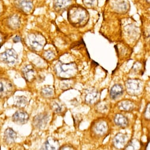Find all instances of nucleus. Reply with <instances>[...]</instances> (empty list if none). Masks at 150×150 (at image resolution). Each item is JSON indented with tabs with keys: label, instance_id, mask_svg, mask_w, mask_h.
Listing matches in <instances>:
<instances>
[{
	"label": "nucleus",
	"instance_id": "obj_1",
	"mask_svg": "<svg viewBox=\"0 0 150 150\" xmlns=\"http://www.w3.org/2000/svg\"><path fill=\"white\" fill-rule=\"evenodd\" d=\"M69 23L74 27H81L88 21L89 14L87 10L79 5L70 6L67 12Z\"/></svg>",
	"mask_w": 150,
	"mask_h": 150
},
{
	"label": "nucleus",
	"instance_id": "obj_2",
	"mask_svg": "<svg viewBox=\"0 0 150 150\" xmlns=\"http://www.w3.org/2000/svg\"><path fill=\"white\" fill-rule=\"evenodd\" d=\"M110 129L108 120L103 117L99 118L92 122L91 127V132L93 137L100 139L109 135Z\"/></svg>",
	"mask_w": 150,
	"mask_h": 150
},
{
	"label": "nucleus",
	"instance_id": "obj_3",
	"mask_svg": "<svg viewBox=\"0 0 150 150\" xmlns=\"http://www.w3.org/2000/svg\"><path fill=\"white\" fill-rule=\"evenodd\" d=\"M27 47L33 52H42L46 44L45 37L39 32H32L27 34L25 38Z\"/></svg>",
	"mask_w": 150,
	"mask_h": 150
},
{
	"label": "nucleus",
	"instance_id": "obj_4",
	"mask_svg": "<svg viewBox=\"0 0 150 150\" xmlns=\"http://www.w3.org/2000/svg\"><path fill=\"white\" fill-rule=\"evenodd\" d=\"M54 70L57 76L66 79L74 76L77 71V67L74 63L65 64L58 62L54 67Z\"/></svg>",
	"mask_w": 150,
	"mask_h": 150
},
{
	"label": "nucleus",
	"instance_id": "obj_5",
	"mask_svg": "<svg viewBox=\"0 0 150 150\" xmlns=\"http://www.w3.org/2000/svg\"><path fill=\"white\" fill-rule=\"evenodd\" d=\"M127 92L128 95L133 96L140 95L142 92V82L139 79H129L125 83Z\"/></svg>",
	"mask_w": 150,
	"mask_h": 150
},
{
	"label": "nucleus",
	"instance_id": "obj_6",
	"mask_svg": "<svg viewBox=\"0 0 150 150\" xmlns=\"http://www.w3.org/2000/svg\"><path fill=\"white\" fill-rule=\"evenodd\" d=\"M14 91V85L10 80L6 78H0V99L10 96Z\"/></svg>",
	"mask_w": 150,
	"mask_h": 150
},
{
	"label": "nucleus",
	"instance_id": "obj_7",
	"mask_svg": "<svg viewBox=\"0 0 150 150\" xmlns=\"http://www.w3.org/2000/svg\"><path fill=\"white\" fill-rule=\"evenodd\" d=\"M129 137L127 133L118 132L112 139V145L116 149H124L129 142Z\"/></svg>",
	"mask_w": 150,
	"mask_h": 150
},
{
	"label": "nucleus",
	"instance_id": "obj_8",
	"mask_svg": "<svg viewBox=\"0 0 150 150\" xmlns=\"http://www.w3.org/2000/svg\"><path fill=\"white\" fill-rule=\"evenodd\" d=\"M14 7L20 12L30 14L33 10V3L32 0H13Z\"/></svg>",
	"mask_w": 150,
	"mask_h": 150
},
{
	"label": "nucleus",
	"instance_id": "obj_9",
	"mask_svg": "<svg viewBox=\"0 0 150 150\" xmlns=\"http://www.w3.org/2000/svg\"><path fill=\"white\" fill-rule=\"evenodd\" d=\"M137 102L132 99H124L117 103L118 109L123 112H132L137 109Z\"/></svg>",
	"mask_w": 150,
	"mask_h": 150
},
{
	"label": "nucleus",
	"instance_id": "obj_10",
	"mask_svg": "<svg viewBox=\"0 0 150 150\" xmlns=\"http://www.w3.org/2000/svg\"><path fill=\"white\" fill-rule=\"evenodd\" d=\"M0 59L5 64L14 65L18 60V54L13 49H10L0 54Z\"/></svg>",
	"mask_w": 150,
	"mask_h": 150
},
{
	"label": "nucleus",
	"instance_id": "obj_11",
	"mask_svg": "<svg viewBox=\"0 0 150 150\" xmlns=\"http://www.w3.org/2000/svg\"><path fill=\"white\" fill-rule=\"evenodd\" d=\"M100 93L96 89H87L85 91L83 99L85 103L90 105H96L99 102Z\"/></svg>",
	"mask_w": 150,
	"mask_h": 150
},
{
	"label": "nucleus",
	"instance_id": "obj_12",
	"mask_svg": "<svg viewBox=\"0 0 150 150\" xmlns=\"http://www.w3.org/2000/svg\"><path fill=\"white\" fill-rule=\"evenodd\" d=\"M22 74L27 81L30 82L35 79L37 72L33 66L31 64H28L23 68Z\"/></svg>",
	"mask_w": 150,
	"mask_h": 150
},
{
	"label": "nucleus",
	"instance_id": "obj_13",
	"mask_svg": "<svg viewBox=\"0 0 150 150\" xmlns=\"http://www.w3.org/2000/svg\"><path fill=\"white\" fill-rule=\"evenodd\" d=\"M49 120V117L47 114H40L35 116L33 121L34 127L38 129H42L47 125Z\"/></svg>",
	"mask_w": 150,
	"mask_h": 150
},
{
	"label": "nucleus",
	"instance_id": "obj_14",
	"mask_svg": "<svg viewBox=\"0 0 150 150\" xmlns=\"http://www.w3.org/2000/svg\"><path fill=\"white\" fill-rule=\"evenodd\" d=\"M28 120L29 115L23 110H18L13 115V121L17 124H25Z\"/></svg>",
	"mask_w": 150,
	"mask_h": 150
},
{
	"label": "nucleus",
	"instance_id": "obj_15",
	"mask_svg": "<svg viewBox=\"0 0 150 150\" xmlns=\"http://www.w3.org/2000/svg\"><path fill=\"white\" fill-rule=\"evenodd\" d=\"M113 121L116 126L122 128H127L129 124L128 117L122 113L116 114L114 117Z\"/></svg>",
	"mask_w": 150,
	"mask_h": 150
},
{
	"label": "nucleus",
	"instance_id": "obj_16",
	"mask_svg": "<svg viewBox=\"0 0 150 150\" xmlns=\"http://www.w3.org/2000/svg\"><path fill=\"white\" fill-rule=\"evenodd\" d=\"M124 92V89L123 86L120 84H115L110 89L109 98L111 100H117L123 95Z\"/></svg>",
	"mask_w": 150,
	"mask_h": 150
},
{
	"label": "nucleus",
	"instance_id": "obj_17",
	"mask_svg": "<svg viewBox=\"0 0 150 150\" xmlns=\"http://www.w3.org/2000/svg\"><path fill=\"white\" fill-rule=\"evenodd\" d=\"M6 24L8 27H9V28L13 30H17L21 26V19L18 15H12L7 19Z\"/></svg>",
	"mask_w": 150,
	"mask_h": 150
},
{
	"label": "nucleus",
	"instance_id": "obj_18",
	"mask_svg": "<svg viewBox=\"0 0 150 150\" xmlns=\"http://www.w3.org/2000/svg\"><path fill=\"white\" fill-rule=\"evenodd\" d=\"M71 0H54L53 7L57 11H62L69 7Z\"/></svg>",
	"mask_w": 150,
	"mask_h": 150
},
{
	"label": "nucleus",
	"instance_id": "obj_19",
	"mask_svg": "<svg viewBox=\"0 0 150 150\" xmlns=\"http://www.w3.org/2000/svg\"><path fill=\"white\" fill-rule=\"evenodd\" d=\"M58 142L52 138H49L43 145L40 150H59Z\"/></svg>",
	"mask_w": 150,
	"mask_h": 150
},
{
	"label": "nucleus",
	"instance_id": "obj_20",
	"mask_svg": "<svg viewBox=\"0 0 150 150\" xmlns=\"http://www.w3.org/2000/svg\"><path fill=\"white\" fill-rule=\"evenodd\" d=\"M96 105V110L99 114H106L109 112L110 106V103L107 100L99 102Z\"/></svg>",
	"mask_w": 150,
	"mask_h": 150
},
{
	"label": "nucleus",
	"instance_id": "obj_21",
	"mask_svg": "<svg viewBox=\"0 0 150 150\" xmlns=\"http://www.w3.org/2000/svg\"><path fill=\"white\" fill-rule=\"evenodd\" d=\"M17 138L16 132L11 128H8L6 130L4 135V139L7 144H11L14 142Z\"/></svg>",
	"mask_w": 150,
	"mask_h": 150
},
{
	"label": "nucleus",
	"instance_id": "obj_22",
	"mask_svg": "<svg viewBox=\"0 0 150 150\" xmlns=\"http://www.w3.org/2000/svg\"><path fill=\"white\" fill-rule=\"evenodd\" d=\"M42 95L46 98H51L54 95V90L52 86H45L41 90Z\"/></svg>",
	"mask_w": 150,
	"mask_h": 150
},
{
	"label": "nucleus",
	"instance_id": "obj_23",
	"mask_svg": "<svg viewBox=\"0 0 150 150\" xmlns=\"http://www.w3.org/2000/svg\"><path fill=\"white\" fill-rule=\"evenodd\" d=\"M141 144L137 139H132L129 140L124 150H139Z\"/></svg>",
	"mask_w": 150,
	"mask_h": 150
},
{
	"label": "nucleus",
	"instance_id": "obj_24",
	"mask_svg": "<svg viewBox=\"0 0 150 150\" xmlns=\"http://www.w3.org/2000/svg\"><path fill=\"white\" fill-rule=\"evenodd\" d=\"M14 105L18 108H24L27 103V98L23 96H18L14 98Z\"/></svg>",
	"mask_w": 150,
	"mask_h": 150
},
{
	"label": "nucleus",
	"instance_id": "obj_25",
	"mask_svg": "<svg viewBox=\"0 0 150 150\" xmlns=\"http://www.w3.org/2000/svg\"><path fill=\"white\" fill-rule=\"evenodd\" d=\"M52 108L54 110V112L56 113H60L63 110V105L61 103L58 102L57 101H54L52 103Z\"/></svg>",
	"mask_w": 150,
	"mask_h": 150
},
{
	"label": "nucleus",
	"instance_id": "obj_26",
	"mask_svg": "<svg viewBox=\"0 0 150 150\" xmlns=\"http://www.w3.org/2000/svg\"><path fill=\"white\" fill-rule=\"evenodd\" d=\"M43 57L47 60H52L55 58L56 54L53 51L49 49L43 52Z\"/></svg>",
	"mask_w": 150,
	"mask_h": 150
},
{
	"label": "nucleus",
	"instance_id": "obj_27",
	"mask_svg": "<svg viewBox=\"0 0 150 150\" xmlns=\"http://www.w3.org/2000/svg\"><path fill=\"white\" fill-rule=\"evenodd\" d=\"M71 84H72V82L70 81V79H62L60 86V88L62 89V90H67L69 88H71V86L72 85Z\"/></svg>",
	"mask_w": 150,
	"mask_h": 150
},
{
	"label": "nucleus",
	"instance_id": "obj_28",
	"mask_svg": "<svg viewBox=\"0 0 150 150\" xmlns=\"http://www.w3.org/2000/svg\"><path fill=\"white\" fill-rule=\"evenodd\" d=\"M83 3L88 8H94L97 6L98 0H83Z\"/></svg>",
	"mask_w": 150,
	"mask_h": 150
},
{
	"label": "nucleus",
	"instance_id": "obj_29",
	"mask_svg": "<svg viewBox=\"0 0 150 150\" xmlns=\"http://www.w3.org/2000/svg\"><path fill=\"white\" fill-rule=\"evenodd\" d=\"M144 118L148 121H150V102L146 104L143 112Z\"/></svg>",
	"mask_w": 150,
	"mask_h": 150
},
{
	"label": "nucleus",
	"instance_id": "obj_30",
	"mask_svg": "<svg viewBox=\"0 0 150 150\" xmlns=\"http://www.w3.org/2000/svg\"><path fill=\"white\" fill-rule=\"evenodd\" d=\"M59 150H75V148L70 145H66L62 146Z\"/></svg>",
	"mask_w": 150,
	"mask_h": 150
},
{
	"label": "nucleus",
	"instance_id": "obj_31",
	"mask_svg": "<svg viewBox=\"0 0 150 150\" xmlns=\"http://www.w3.org/2000/svg\"><path fill=\"white\" fill-rule=\"evenodd\" d=\"M5 39H6L5 35L3 34L0 33V48H1V47L5 43L4 42H5Z\"/></svg>",
	"mask_w": 150,
	"mask_h": 150
},
{
	"label": "nucleus",
	"instance_id": "obj_32",
	"mask_svg": "<svg viewBox=\"0 0 150 150\" xmlns=\"http://www.w3.org/2000/svg\"><path fill=\"white\" fill-rule=\"evenodd\" d=\"M21 41V37H20V36H18V35H17V36H16L13 39V42H14V43H18V42H20Z\"/></svg>",
	"mask_w": 150,
	"mask_h": 150
},
{
	"label": "nucleus",
	"instance_id": "obj_33",
	"mask_svg": "<svg viewBox=\"0 0 150 150\" xmlns=\"http://www.w3.org/2000/svg\"><path fill=\"white\" fill-rule=\"evenodd\" d=\"M1 11H2V7H1V5L0 4V13H1Z\"/></svg>",
	"mask_w": 150,
	"mask_h": 150
},
{
	"label": "nucleus",
	"instance_id": "obj_34",
	"mask_svg": "<svg viewBox=\"0 0 150 150\" xmlns=\"http://www.w3.org/2000/svg\"><path fill=\"white\" fill-rule=\"evenodd\" d=\"M146 1H149V2H150V0H146Z\"/></svg>",
	"mask_w": 150,
	"mask_h": 150
}]
</instances>
